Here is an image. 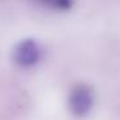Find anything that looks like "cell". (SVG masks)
I'll use <instances>...</instances> for the list:
<instances>
[{"label": "cell", "instance_id": "cell-1", "mask_svg": "<svg viewBox=\"0 0 120 120\" xmlns=\"http://www.w3.org/2000/svg\"><path fill=\"white\" fill-rule=\"evenodd\" d=\"M40 48L38 43L32 39H26L19 41L13 50V60L19 66H34L40 60Z\"/></svg>", "mask_w": 120, "mask_h": 120}, {"label": "cell", "instance_id": "cell-2", "mask_svg": "<svg viewBox=\"0 0 120 120\" xmlns=\"http://www.w3.org/2000/svg\"><path fill=\"white\" fill-rule=\"evenodd\" d=\"M93 105V96L88 86L79 85L72 90L70 97V109L74 115L84 116L92 109Z\"/></svg>", "mask_w": 120, "mask_h": 120}]
</instances>
